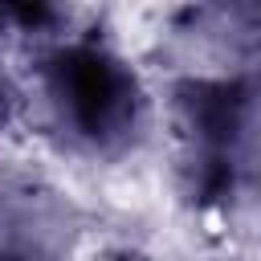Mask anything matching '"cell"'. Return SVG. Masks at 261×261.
<instances>
[{"instance_id": "6da1fadb", "label": "cell", "mask_w": 261, "mask_h": 261, "mask_svg": "<svg viewBox=\"0 0 261 261\" xmlns=\"http://www.w3.org/2000/svg\"><path fill=\"white\" fill-rule=\"evenodd\" d=\"M37 98L49 135L82 159H122L151 126L139 69L86 33H69L37 53Z\"/></svg>"}, {"instance_id": "277c9868", "label": "cell", "mask_w": 261, "mask_h": 261, "mask_svg": "<svg viewBox=\"0 0 261 261\" xmlns=\"http://www.w3.org/2000/svg\"><path fill=\"white\" fill-rule=\"evenodd\" d=\"M33 224H41V216H24L12 204H0V261H49V245L45 232Z\"/></svg>"}, {"instance_id": "5b68a950", "label": "cell", "mask_w": 261, "mask_h": 261, "mask_svg": "<svg viewBox=\"0 0 261 261\" xmlns=\"http://www.w3.org/2000/svg\"><path fill=\"white\" fill-rule=\"evenodd\" d=\"M16 106H20V90H16V82H12V73L4 69V61H0V135L8 130V122L16 118Z\"/></svg>"}, {"instance_id": "3957f363", "label": "cell", "mask_w": 261, "mask_h": 261, "mask_svg": "<svg viewBox=\"0 0 261 261\" xmlns=\"http://www.w3.org/2000/svg\"><path fill=\"white\" fill-rule=\"evenodd\" d=\"M61 24H69V8H57V4H0V33H8L16 41H33L37 53L49 49L53 41L69 37V33H61Z\"/></svg>"}, {"instance_id": "7a4b0ae2", "label": "cell", "mask_w": 261, "mask_h": 261, "mask_svg": "<svg viewBox=\"0 0 261 261\" xmlns=\"http://www.w3.org/2000/svg\"><path fill=\"white\" fill-rule=\"evenodd\" d=\"M175 184L192 208H224L257 155L261 82L237 73H192L171 86L167 102Z\"/></svg>"}, {"instance_id": "8992f818", "label": "cell", "mask_w": 261, "mask_h": 261, "mask_svg": "<svg viewBox=\"0 0 261 261\" xmlns=\"http://www.w3.org/2000/svg\"><path fill=\"white\" fill-rule=\"evenodd\" d=\"M98 261H151V257L139 253V249H130V245H122V249H106Z\"/></svg>"}]
</instances>
